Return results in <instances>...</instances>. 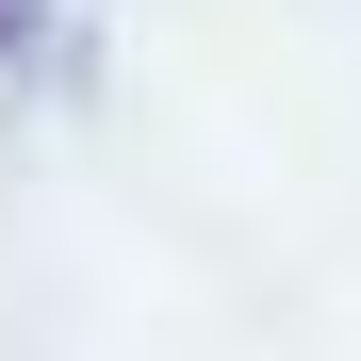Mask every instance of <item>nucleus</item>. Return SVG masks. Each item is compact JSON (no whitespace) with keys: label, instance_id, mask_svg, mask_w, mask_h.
Here are the masks:
<instances>
[{"label":"nucleus","instance_id":"f257e3e1","mask_svg":"<svg viewBox=\"0 0 361 361\" xmlns=\"http://www.w3.org/2000/svg\"><path fill=\"white\" fill-rule=\"evenodd\" d=\"M17 17H33V0H0V33H17Z\"/></svg>","mask_w":361,"mask_h":361}]
</instances>
